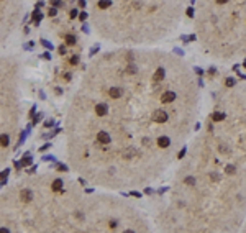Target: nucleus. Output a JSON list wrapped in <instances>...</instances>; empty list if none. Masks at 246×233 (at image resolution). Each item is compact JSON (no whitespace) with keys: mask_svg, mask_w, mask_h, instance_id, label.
<instances>
[{"mask_svg":"<svg viewBox=\"0 0 246 233\" xmlns=\"http://www.w3.org/2000/svg\"><path fill=\"white\" fill-rule=\"evenodd\" d=\"M8 143H10V136H8L7 133H2L0 135V146H8Z\"/></svg>","mask_w":246,"mask_h":233,"instance_id":"obj_1","label":"nucleus"},{"mask_svg":"<svg viewBox=\"0 0 246 233\" xmlns=\"http://www.w3.org/2000/svg\"><path fill=\"white\" fill-rule=\"evenodd\" d=\"M20 195H21V199H23V200H27V202H28V200H31V199H33V192H31V191H28V189L21 191Z\"/></svg>","mask_w":246,"mask_h":233,"instance_id":"obj_2","label":"nucleus"},{"mask_svg":"<svg viewBox=\"0 0 246 233\" xmlns=\"http://www.w3.org/2000/svg\"><path fill=\"white\" fill-rule=\"evenodd\" d=\"M62 189V181L61 179H56L53 182V191H61Z\"/></svg>","mask_w":246,"mask_h":233,"instance_id":"obj_3","label":"nucleus"},{"mask_svg":"<svg viewBox=\"0 0 246 233\" xmlns=\"http://www.w3.org/2000/svg\"><path fill=\"white\" fill-rule=\"evenodd\" d=\"M66 41H67V44H76V36H72V35H67V36H66Z\"/></svg>","mask_w":246,"mask_h":233,"instance_id":"obj_4","label":"nucleus"},{"mask_svg":"<svg viewBox=\"0 0 246 233\" xmlns=\"http://www.w3.org/2000/svg\"><path fill=\"white\" fill-rule=\"evenodd\" d=\"M21 164H23V166H30V164H31V158H30V156H25V158L21 159Z\"/></svg>","mask_w":246,"mask_h":233,"instance_id":"obj_5","label":"nucleus"},{"mask_svg":"<svg viewBox=\"0 0 246 233\" xmlns=\"http://www.w3.org/2000/svg\"><path fill=\"white\" fill-rule=\"evenodd\" d=\"M34 17H33V18H34V21H36V23H38V21H40L41 20V13H40V12H38V8H36V10H34Z\"/></svg>","mask_w":246,"mask_h":233,"instance_id":"obj_6","label":"nucleus"},{"mask_svg":"<svg viewBox=\"0 0 246 233\" xmlns=\"http://www.w3.org/2000/svg\"><path fill=\"white\" fill-rule=\"evenodd\" d=\"M8 173H10V171H8V169H5L3 173H0V177H2V179H5V177L8 176Z\"/></svg>","mask_w":246,"mask_h":233,"instance_id":"obj_7","label":"nucleus"},{"mask_svg":"<svg viewBox=\"0 0 246 233\" xmlns=\"http://www.w3.org/2000/svg\"><path fill=\"white\" fill-rule=\"evenodd\" d=\"M56 13H58V12H56V8H49V13H48V15H49V17H54Z\"/></svg>","mask_w":246,"mask_h":233,"instance_id":"obj_8","label":"nucleus"},{"mask_svg":"<svg viewBox=\"0 0 246 233\" xmlns=\"http://www.w3.org/2000/svg\"><path fill=\"white\" fill-rule=\"evenodd\" d=\"M76 17H77V10H72L71 12V18H76Z\"/></svg>","mask_w":246,"mask_h":233,"instance_id":"obj_9","label":"nucleus"},{"mask_svg":"<svg viewBox=\"0 0 246 233\" xmlns=\"http://www.w3.org/2000/svg\"><path fill=\"white\" fill-rule=\"evenodd\" d=\"M59 53L64 54V53H66V48H64V46H59Z\"/></svg>","mask_w":246,"mask_h":233,"instance_id":"obj_10","label":"nucleus"},{"mask_svg":"<svg viewBox=\"0 0 246 233\" xmlns=\"http://www.w3.org/2000/svg\"><path fill=\"white\" fill-rule=\"evenodd\" d=\"M87 18V13H80V20H86Z\"/></svg>","mask_w":246,"mask_h":233,"instance_id":"obj_11","label":"nucleus"},{"mask_svg":"<svg viewBox=\"0 0 246 233\" xmlns=\"http://www.w3.org/2000/svg\"><path fill=\"white\" fill-rule=\"evenodd\" d=\"M43 44H44V46H46V48H49V49H51V44H49L48 41H43Z\"/></svg>","mask_w":246,"mask_h":233,"instance_id":"obj_12","label":"nucleus"}]
</instances>
